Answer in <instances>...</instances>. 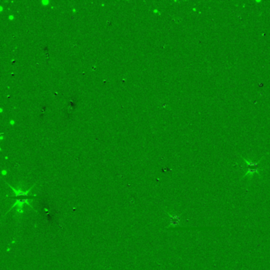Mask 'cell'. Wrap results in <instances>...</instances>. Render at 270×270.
Listing matches in <instances>:
<instances>
[{
	"label": "cell",
	"instance_id": "cell-1",
	"mask_svg": "<svg viewBox=\"0 0 270 270\" xmlns=\"http://www.w3.org/2000/svg\"><path fill=\"white\" fill-rule=\"evenodd\" d=\"M178 221H179V218L177 216H172L170 217V226H177V224H178Z\"/></svg>",
	"mask_w": 270,
	"mask_h": 270
}]
</instances>
